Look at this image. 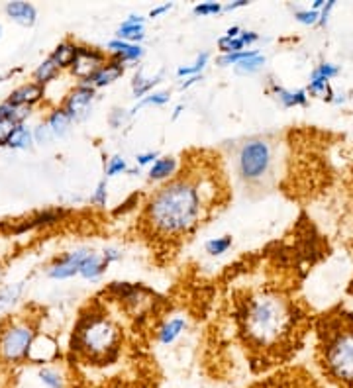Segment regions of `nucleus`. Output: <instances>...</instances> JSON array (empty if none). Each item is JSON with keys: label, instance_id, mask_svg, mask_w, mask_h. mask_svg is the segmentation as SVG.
<instances>
[{"label": "nucleus", "instance_id": "obj_15", "mask_svg": "<svg viewBox=\"0 0 353 388\" xmlns=\"http://www.w3.org/2000/svg\"><path fill=\"white\" fill-rule=\"evenodd\" d=\"M41 98H44V87L38 83H26L10 93L8 103L16 104V106H31V104L39 103Z\"/></svg>", "mask_w": 353, "mask_h": 388}, {"label": "nucleus", "instance_id": "obj_7", "mask_svg": "<svg viewBox=\"0 0 353 388\" xmlns=\"http://www.w3.org/2000/svg\"><path fill=\"white\" fill-rule=\"evenodd\" d=\"M247 388H326L320 379H316L312 372L300 365L281 367L277 371L269 372L267 377L259 379Z\"/></svg>", "mask_w": 353, "mask_h": 388}, {"label": "nucleus", "instance_id": "obj_27", "mask_svg": "<svg viewBox=\"0 0 353 388\" xmlns=\"http://www.w3.org/2000/svg\"><path fill=\"white\" fill-rule=\"evenodd\" d=\"M24 290V283H16V285H8L0 290V316L8 312L16 304V300L20 298V294Z\"/></svg>", "mask_w": 353, "mask_h": 388}, {"label": "nucleus", "instance_id": "obj_18", "mask_svg": "<svg viewBox=\"0 0 353 388\" xmlns=\"http://www.w3.org/2000/svg\"><path fill=\"white\" fill-rule=\"evenodd\" d=\"M273 95L277 96V100L285 106V108H297V106H306L308 104V93L306 88H298V90H287L285 87H279L271 83Z\"/></svg>", "mask_w": 353, "mask_h": 388}, {"label": "nucleus", "instance_id": "obj_6", "mask_svg": "<svg viewBox=\"0 0 353 388\" xmlns=\"http://www.w3.org/2000/svg\"><path fill=\"white\" fill-rule=\"evenodd\" d=\"M34 337H36L34 324L26 320L12 322L0 333V357L8 363H16L24 357H28Z\"/></svg>", "mask_w": 353, "mask_h": 388}, {"label": "nucleus", "instance_id": "obj_2", "mask_svg": "<svg viewBox=\"0 0 353 388\" xmlns=\"http://www.w3.org/2000/svg\"><path fill=\"white\" fill-rule=\"evenodd\" d=\"M232 324L250 369L259 374L290 363L314 320L290 290L267 280L234 288Z\"/></svg>", "mask_w": 353, "mask_h": 388}, {"label": "nucleus", "instance_id": "obj_51", "mask_svg": "<svg viewBox=\"0 0 353 388\" xmlns=\"http://www.w3.org/2000/svg\"><path fill=\"white\" fill-rule=\"evenodd\" d=\"M185 110V106H183V104H179V106H177V108H175V112H173V120H177L180 116V112Z\"/></svg>", "mask_w": 353, "mask_h": 388}, {"label": "nucleus", "instance_id": "obj_49", "mask_svg": "<svg viewBox=\"0 0 353 388\" xmlns=\"http://www.w3.org/2000/svg\"><path fill=\"white\" fill-rule=\"evenodd\" d=\"M198 80H203V75H196V77H188V79H185L183 83H180L179 90H187V88H190L193 85H196Z\"/></svg>", "mask_w": 353, "mask_h": 388}, {"label": "nucleus", "instance_id": "obj_42", "mask_svg": "<svg viewBox=\"0 0 353 388\" xmlns=\"http://www.w3.org/2000/svg\"><path fill=\"white\" fill-rule=\"evenodd\" d=\"M55 135L53 132L49 130V126H47V122L46 124H39L36 130H34V142H38V143H49L51 140H53Z\"/></svg>", "mask_w": 353, "mask_h": 388}, {"label": "nucleus", "instance_id": "obj_28", "mask_svg": "<svg viewBox=\"0 0 353 388\" xmlns=\"http://www.w3.org/2000/svg\"><path fill=\"white\" fill-rule=\"evenodd\" d=\"M208 59H210V53H208V51H203L200 56H196V59L193 61V63L179 67V69H177V77H179V79H183V77L188 79V77H196V75H200L204 67H206V63H208Z\"/></svg>", "mask_w": 353, "mask_h": 388}, {"label": "nucleus", "instance_id": "obj_53", "mask_svg": "<svg viewBox=\"0 0 353 388\" xmlns=\"http://www.w3.org/2000/svg\"><path fill=\"white\" fill-rule=\"evenodd\" d=\"M0 36H2V26H0Z\"/></svg>", "mask_w": 353, "mask_h": 388}, {"label": "nucleus", "instance_id": "obj_46", "mask_svg": "<svg viewBox=\"0 0 353 388\" xmlns=\"http://www.w3.org/2000/svg\"><path fill=\"white\" fill-rule=\"evenodd\" d=\"M102 255H104V259H106V263H114V261H120L122 259V253L118 251V249H114V247H106L104 251H102Z\"/></svg>", "mask_w": 353, "mask_h": 388}, {"label": "nucleus", "instance_id": "obj_41", "mask_svg": "<svg viewBox=\"0 0 353 388\" xmlns=\"http://www.w3.org/2000/svg\"><path fill=\"white\" fill-rule=\"evenodd\" d=\"M16 126H20V124H16V122L8 118H0V145H6L8 137L12 135Z\"/></svg>", "mask_w": 353, "mask_h": 388}, {"label": "nucleus", "instance_id": "obj_26", "mask_svg": "<svg viewBox=\"0 0 353 388\" xmlns=\"http://www.w3.org/2000/svg\"><path fill=\"white\" fill-rule=\"evenodd\" d=\"M169 98H171L169 90H153V93H149L148 96H143L141 100L133 104L132 110L128 112V114L133 116V114H138V110L145 108V106H163V104L169 103Z\"/></svg>", "mask_w": 353, "mask_h": 388}, {"label": "nucleus", "instance_id": "obj_24", "mask_svg": "<svg viewBox=\"0 0 353 388\" xmlns=\"http://www.w3.org/2000/svg\"><path fill=\"white\" fill-rule=\"evenodd\" d=\"M71 122H73V120L65 114V110H63V108H57V110H53L51 114H49V118H47V126H49V130L53 132L55 137H63V135L69 132Z\"/></svg>", "mask_w": 353, "mask_h": 388}, {"label": "nucleus", "instance_id": "obj_19", "mask_svg": "<svg viewBox=\"0 0 353 388\" xmlns=\"http://www.w3.org/2000/svg\"><path fill=\"white\" fill-rule=\"evenodd\" d=\"M185 330H187V320H185V318L183 316L169 318V320L159 327L157 340H159V343H163V345H171L173 341L177 340Z\"/></svg>", "mask_w": 353, "mask_h": 388}, {"label": "nucleus", "instance_id": "obj_50", "mask_svg": "<svg viewBox=\"0 0 353 388\" xmlns=\"http://www.w3.org/2000/svg\"><path fill=\"white\" fill-rule=\"evenodd\" d=\"M108 388H148V387H141L135 380H122V382H114V384Z\"/></svg>", "mask_w": 353, "mask_h": 388}, {"label": "nucleus", "instance_id": "obj_23", "mask_svg": "<svg viewBox=\"0 0 353 388\" xmlns=\"http://www.w3.org/2000/svg\"><path fill=\"white\" fill-rule=\"evenodd\" d=\"M77 49L78 46H75V43L63 41V43H59V46L55 48V51L51 53V59L57 63L59 69H63V67H71L73 61H75V57H77Z\"/></svg>", "mask_w": 353, "mask_h": 388}, {"label": "nucleus", "instance_id": "obj_48", "mask_svg": "<svg viewBox=\"0 0 353 388\" xmlns=\"http://www.w3.org/2000/svg\"><path fill=\"white\" fill-rule=\"evenodd\" d=\"M250 2L247 0H235V2H230V4H224V12H234L237 9H243V6H247Z\"/></svg>", "mask_w": 353, "mask_h": 388}, {"label": "nucleus", "instance_id": "obj_43", "mask_svg": "<svg viewBox=\"0 0 353 388\" xmlns=\"http://www.w3.org/2000/svg\"><path fill=\"white\" fill-rule=\"evenodd\" d=\"M157 159H159V153H157V151H145V153H138V155H135V163L140 167H148L153 165Z\"/></svg>", "mask_w": 353, "mask_h": 388}, {"label": "nucleus", "instance_id": "obj_39", "mask_svg": "<svg viewBox=\"0 0 353 388\" xmlns=\"http://www.w3.org/2000/svg\"><path fill=\"white\" fill-rule=\"evenodd\" d=\"M39 380H41L44 384H47L49 388H63L61 374L57 371H53V369H41V371H39Z\"/></svg>", "mask_w": 353, "mask_h": 388}, {"label": "nucleus", "instance_id": "obj_5", "mask_svg": "<svg viewBox=\"0 0 353 388\" xmlns=\"http://www.w3.org/2000/svg\"><path fill=\"white\" fill-rule=\"evenodd\" d=\"M273 163V150L265 140H250L237 153V174L242 181L257 184L265 179Z\"/></svg>", "mask_w": 353, "mask_h": 388}, {"label": "nucleus", "instance_id": "obj_3", "mask_svg": "<svg viewBox=\"0 0 353 388\" xmlns=\"http://www.w3.org/2000/svg\"><path fill=\"white\" fill-rule=\"evenodd\" d=\"M314 363L332 388H353V312L336 304L314 318Z\"/></svg>", "mask_w": 353, "mask_h": 388}, {"label": "nucleus", "instance_id": "obj_35", "mask_svg": "<svg viewBox=\"0 0 353 388\" xmlns=\"http://www.w3.org/2000/svg\"><path fill=\"white\" fill-rule=\"evenodd\" d=\"M263 65H265V57L259 53V56L251 57V59L243 61V63L235 65V71L240 73V75H253V73H257Z\"/></svg>", "mask_w": 353, "mask_h": 388}, {"label": "nucleus", "instance_id": "obj_11", "mask_svg": "<svg viewBox=\"0 0 353 388\" xmlns=\"http://www.w3.org/2000/svg\"><path fill=\"white\" fill-rule=\"evenodd\" d=\"M124 73H126V63L118 61V59H110V61H106V63L102 65L98 71L94 73L91 79L85 80L83 85H88V87H93V88L108 87V85H112L114 80L120 79Z\"/></svg>", "mask_w": 353, "mask_h": 388}, {"label": "nucleus", "instance_id": "obj_30", "mask_svg": "<svg viewBox=\"0 0 353 388\" xmlns=\"http://www.w3.org/2000/svg\"><path fill=\"white\" fill-rule=\"evenodd\" d=\"M57 71H59L57 63H55L51 57H47L46 61H41L38 69H36V73H34V79H36V83H38V85H41V87H44V85H47L49 80L55 79Z\"/></svg>", "mask_w": 353, "mask_h": 388}, {"label": "nucleus", "instance_id": "obj_22", "mask_svg": "<svg viewBox=\"0 0 353 388\" xmlns=\"http://www.w3.org/2000/svg\"><path fill=\"white\" fill-rule=\"evenodd\" d=\"M63 210H46V212H39V214H36L34 218H30V220H26L20 228H16V234H22V231L38 228V226H47V224L59 222Z\"/></svg>", "mask_w": 353, "mask_h": 388}, {"label": "nucleus", "instance_id": "obj_31", "mask_svg": "<svg viewBox=\"0 0 353 388\" xmlns=\"http://www.w3.org/2000/svg\"><path fill=\"white\" fill-rule=\"evenodd\" d=\"M232 243H234V239H232V236H220V238H214L210 239V241H206V246H204V249H206V253L212 255V257H220V255H224L232 247Z\"/></svg>", "mask_w": 353, "mask_h": 388}, {"label": "nucleus", "instance_id": "obj_12", "mask_svg": "<svg viewBox=\"0 0 353 388\" xmlns=\"http://www.w3.org/2000/svg\"><path fill=\"white\" fill-rule=\"evenodd\" d=\"M59 355V349H57V343H55L49 335H36L34 341H31L30 351H28V359L31 363H49L53 361L55 357Z\"/></svg>", "mask_w": 353, "mask_h": 388}, {"label": "nucleus", "instance_id": "obj_25", "mask_svg": "<svg viewBox=\"0 0 353 388\" xmlns=\"http://www.w3.org/2000/svg\"><path fill=\"white\" fill-rule=\"evenodd\" d=\"M31 142H34V132H30L24 124H20V126H16L12 135L8 137L6 147H10V150H28V147H31Z\"/></svg>", "mask_w": 353, "mask_h": 388}, {"label": "nucleus", "instance_id": "obj_20", "mask_svg": "<svg viewBox=\"0 0 353 388\" xmlns=\"http://www.w3.org/2000/svg\"><path fill=\"white\" fill-rule=\"evenodd\" d=\"M159 80H161V75H157V77H145L143 71H138L132 79L133 96H135L138 100H141L143 96H148L149 93H153V88L159 85Z\"/></svg>", "mask_w": 353, "mask_h": 388}, {"label": "nucleus", "instance_id": "obj_4", "mask_svg": "<svg viewBox=\"0 0 353 388\" xmlns=\"http://www.w3.org/2000/svg\"><path fill=\"white\" fill-rule=\"evenodd\" d=\"M124 330L106 304L94 298L78 314L71 335V351L85 365L108 367L122 355Z\"/></svg>", "mask_w": 353, "mask_h": 388}, {"label": "nucleus", "instance_id": "obj_47", "mask_svg": "<svg viewBox=\"0 0 353 388\" xmlns=\"http://www.w3.org/2000/svg\"><path fill=\"white\" fill-rule=\"evenodd\" d=\"M171 9H173L171 2H165V4H161V6H155V9H151V12H149V18H159L161 14L169 12Z\"/></svg>", "mask_w": 353, "mask_h": 388}, {"label": "nucleus", "instance_id": "obj_32", "mask_svg": "<svg viewBox=\"0 0 353 388\" xmlns=\"http://www.w3.org/2000/svg\"><path fill=\"white\" fill-rule=\"evenodd\" d=\"M259 56L257 49H245V51H237V53H227V56H220L218 59H216V63L220 65V67H227V65H240L243 63V61H247V59H251V57Z\"/></svg>", "mask_w": 353, "mask_h": 388}, {"label": "nucleus", "instance_id": "obj_52", "mask_svg": "<svg viewBox=\"0 0 353 388\" xmlns=\"http://www.w3.org/2000/svg\"><path fill=\"white\" fill-rule=\"evenodd\" d=\"M347 293L353 296V278H352V283H349V288H347Z\"/></svg>", "mask_w": 353, "mask_h": 388}, {"label": "nucleus", "instance_id": "obj_8", "mask_svg": "<svg viewBox=\"0 0 353 388\" xmlns=\"http://www.w3.org/2000/svg\"><path fill=\"white\" fill-rule=\"evenodd\" d=\"M106 63V56L102 53L101 49L85 48V46H78L77 57L71 65V73L81 79V83H85L93 77L94 73L101 69L102 65Z\"/></svg>", "mask_w": 353, "mask_h": 388}, {"label": "nucleus", "instance_id": "obj_29", "mask_svg": "<svg viewBox=\"0 0 353 388\" xmlns=\"http://www.w3.org/2000/svg\"><path fill=\"white\" fill-rule=\"evenodd\" d=\"M30 116V106H16L6 100L0 104V118H8L16 122V124H24V120Z\"/></svg>", "mask_w": 353, "mask_h": 388}, {"label": "nucleus", "instance_id": "obj_33", "mask_svg": "<svg viewBox=\"0 0 353 388\" xmlns=\"http://www.w3.org/2000/svg\"><path fill=\"white\" fill-rule=\"evenodd\" d=\"M245 43H243L242 36H235V38H227V36H222L218 40V49L222 51V56H227V53H237V51H245Z\"/></svg>", "mask_w": 353, "mask_h": 388}, {"label": "nucleus", "instance_id": "obj_34", "mask_svg": "<svg viewBox=\"0 0 353 388\" xmlns=\"http://www.w3.org/2000/svg\"><path fill=\"white\" fill-rule=\"evenodd\" d=\"M126 171H128V163H126V159L120 157V155H112V157L106 161V167H104L106 179L118 177V174L126 173Z\"/></svg>", "mask_w": 353, "mask_h": 388}, {"label": "nucleus", "instance_id": "obj_17", "mask_svg": "<svg viewBox=\"0 0 353 388\" xmlns=\"http://www.w3.org/2000/svg\"><path fill=\"white\" fill-rule=\"evenodd\" d=\"M177 169H179V161L173 157V155H165V157H159L149 167V181L155 182H165L173 179L177 174Z\"/></svg>", "mask_w": 353, "mask_h": 388}, {"label": "nucleus", "instance_id": "obj_38", "mask_svg": "<svg viewBox=\"0 0 353 388\" xmlns=\"http://www.w3.org/2000/svg\"><path fill=\"white\" fill-rule=\"evenodd\" d=\"M196 16H216L220 12H224V4L220 2H200L193 9Z\"/></svg>", "mask_w": 353, "mask_h": 388}, {"label": "nucleus", "instance_id": "obj_45", "mask_svg": "<svg viewBox=\"0 0 353 388\" xmlns=\"http://www.w3.org/2000/svg\"><path fill=\"white\" fill-rule=\"evenodd\" d=\"M130 114H126V110H114L112 116H110V126L112 127H120L124 124V120L128 118Z\"/></svg>", "mask_w": 353, "mask_h": 388}, {"label": "nucleus", "instance_id": "obj_1", "mask_svg": "<svg viewBox=\"0 0 353 388\" xmlns=\"http://www.w3.org/2000/svg\"><path fill=\"white\" fill-rule=\"evenodd\" d=\"M230 199L218 153L195 151L177 174L145 200L138 230L151 247L175 251Z\"/></svg>", "mask_w": 353, "mask_h": 388}, {"label": "nucleus", "instance_id": "obj_44", "mask_svg": "<svg viewBox=\"0 0 353 388\" xmlns=\"http://www.w3.org/2000/svg\"><path fill=\"white\" fill-rule=\"evenodd\" d=\"M336 9V0H328L326 4H324V9H322L320 12V22H318V26H326L329 20V14H332V10Z\"/></svg>", "mask_w": 353, "mask_h": 388}, {"label": "nucleus", "instance_id": "obj_21", "mask_svg": "<svg viewBox=\"0 0 353 388\" xmlns=\"http://www.w3.org/2000/svg\"><path fill=\"white\" fill-rule=\"evenodd\" d=\"M108 267V263L104 259V255L98 253H91L83 263V267H81V275L88 280H94V278H98L106 271Z\"/></svg>", "mask_w": 353, "mask_h": 388}, {"label": "nucleus", "instance_id": "obj_9", "mask_svg": "<svg viewBox=\"0 0 353 388\" xmlns=\"http://www.w3.org/2000/svg\"><path fill=\"white\" fill-rule=\"evenodd\" d=\"M94 100V88L88 85L78 83L77 88H73L65 103H63V110L71 120H83L88 114V108Z\"/></svg>", "mask_w": 353, "mask_h": 388}, {"label": "nucleus", "instance_id": "obj_13", "mask_svg": "<svg viewBox=\"0 0 353 388\" xmlns=\"http://www.w3.org/2000/svg\"><path fill=\"white\" fill-rule=\"evenodd\" d=\"M6 14L12 20H14L16 24L26 26V28H30V26L36 24V20H38V10L34 4L30 2H24V0H14V2H6Z\"/></svg>", "mask_w": 353, "mask_h": 388}, {"label": "nucleus", "instance_id": "obj_14", "mask_svg": "<svg viewBox=\"0 0 353 388\" xmlns=\"http://www.w3.org/2000/svg\"><path fill=\"white\" fill-rule=\"evenodd\" d=\"M143 24H145V18L143 16H135V14L128 16L120 24V28H118V40L128 41V43H138V41H141L145 38V28H143Z\"/></svg>", "mask_w": 353, "mask_h": 388}, {"label": "nucleus", "instance_id": "obj_10", "mask_svg": "<svg viewBox=\"0 0 353 388\" xmlns=\"http://www.w3.org/2000/svg\"><path fill=\"white\" fill-rule=\"evenodd\" d=\"M93 253V251H88L86 247H81V249H75V251H71V253L63 255L61 259H57V261L49 267L47 271V275L51 278H69L75 277L77 273H81V267H83V263L88 255Z\"/></svg>", "mask_w": 353, "mask_h": 388}, {"label": "nucleus", "instance_id": "obj_40", "mask_svg": "<svg viewBox=\"0 0 353 388\" xmlns=\"http://www.w3.org/2000/svg\"><path fill=\"white\" fill-rule=\"evenodd\" d=\"M295 18H297V22L305 26H316L320 22V12H316V10H297L295 12Z\"/></svg>", "mask_w": 353, "mask_h": 388}, {"label": "nucleus", "instance_id": "obj_37", "mask_svg": "<svg viewBox=\"0 0 353 388\" xmlns=\"http://www.w3.org/2000/svg\"><path fill=\"white\" fill-rule=\"evenodd\" d=\"M337 73H339V69H337L334 63H322L318 65L312 73H310V79L329 80V79H334V77H337Z\"/></svg>", "mask_w": 353, "mask_h": 388}, {"label": "nucleus", "instance_id": "obj_16", "mask_svg": "<svg viewBox=\"0 0 353 388\" xmlns=\"http://www.w3.org/2000/svg\"><path fill=\"white\" fill-rule=\"evenodd\" d=\"M112 59H118L122 63H133V61H140L143 57V48L140 43H128L122 40H112L108 43Z\"/></svg>", "mask_w": 353, "mask_h": 388}, {"label": "nucleus", "instance_id": "obj_36", "mask_svg": "<svg viewBox=\"0 0 353 388\" xmlns=\"http://www.w3.org/2000/svg\"><path fill=\"white\" fill-rule=\"evenodd\" d=\"M106 202H108V182L106 179H102L98 184H96V189H94L93 196H91V204L98 208L106 206Z\"/></svg>", "mask_w": 353, "mask_h": 388}]
</instances>
